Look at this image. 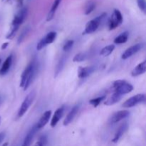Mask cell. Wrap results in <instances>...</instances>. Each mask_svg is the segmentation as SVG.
Masks as SVG:
<instances>
[{
  "mask_svg": "<svg viewBox=\"0 0 146 146\" xmlns=\"http://www.w3.org/2000/svg\"><path fill=\"white\" fill-rule=\"evenodd\" d=\"M137 2H138V7L140 8V9L141 11H143V12L145 11V0H137Z\"/></svg>",
  "mask_w": 146,
  "mask_h": 146,
  "instance_id": "obj_31",
  "label": "cell"
},
{
  "mask_svg": "<svg viewBox=\"0 0 146 146\" xmlns=\"http://www.w3.org/2000/svg\"><path fill=\"white\" fill-rule=\"evenodd\" d=\"M29 27H26V28L23 30L22 32H21V34H20L19 36L18 40H17V43H18V44H21V43L24 41V39L25 38L26 36L27 35V34L29 33Z\"/></svg>",
  "mask_w": 146,
  "mask_h": 146,
  "instance_id": "obj_28",
  "label": "cell"
},
{
  "mask_svg": "<svg viewBox=\"0 0 146 146\" xmlns=\"http://www.w3.org/2000/svg\"><path fill=\"white\" fill-rule=\"evenodd\" d=\"M95 8H96L95 3L92 1H88V2L87 3L86 5L84 13H85L86 15H88V14H90L91 12L94 11V10L95 9Z\"/></svg>",
  "mask_w": 146,
  "mask_h": 146,
  "instance_id": "obj_24",
  "label": "cell"
},
{
  "mask_svg": "<svg viewBox=\"0 0 146 146\" xmlns=\"http://www.w3.org/2000/svg\"><path fill=\"white\" fill-rule=\"evenodd\" d=\"M74 40H68L65 43V44L63 46V49L64 51H69L72 48L73 46H74Z\"/></svg>",
  "mask_w": 146,
  "mask_h": 146,
  "instance_id": "obj_29",
  "label": "cell"
},
{
  "mask_svg": "<svg viewBox=\"0 0 146 146\" xmlns=\"http://www.w3.org/2000/svg\"><path fill=\"white\" fill-rule=\"evenodd\" d=\"M2 1H4V0H2Z\"/></svg>",
  "mask_w": 146,
  "mask_h": 146,
  "instance_id": "obj_39",
  "label": "cell"
},
{
  "mask_svg": "<svg viewBox=\"0 0 146 146\" xmlns=\"http://www.w3.org/2000/svg\"><path fill=\"white\" fill-rule=\"evenodd\" d=\"M57 34L55 31H51V32L48 33L44 38H41L39 42L37 44L36 46V49L37 51H40V50L42 49L43 48H44L45 46H46L48 44H52L55 39L56 38Z\"/></svg>",
  "mask_w": 146,
  "mask_h": 146,
  "instance_id": "obj_5",
  "label": "cell"
},
{
  "mask_svg": "<svg viewBox=\"0 0 146 146\" xmlns=\"http://www.w3.org/2000/svg\"><path fill=\"white\" fill-rule=\"evenodd\" d=\"M61 1H62V0H54L52 6H51V9H50L49 12H48V15H47V17H46L47 21H51V20L53 19L54 15H55L56 11V10H57V9H58L59 4H61Z\"/></svg>",
  "mask_w": 146,
  "mask_h": 146,
  "instance_id": "obj_20",
  "label": "cell"
},
{
  "mask_svg": "<svg viewBox=\"0 0 146 146\" xmlns=\"http://www.w3.org/2000/svg\"><path fill=\"white\" fill-rule=\"evenodd\" d=\"M27 13H28V9H27V7H23L14 17V19L11 22V26L19 27L20 25L23 24L25 19L27 18Z\"/></svg>",
  "mask_w": 146,
  "mask_h": 146,
  "instance_id": "obj_7",
  "label": "cell"
},
{
  "mask_svg": "<svg viewBox=\"0 0 146 146\" xmlns=\"http://www.w3.org/2000/svg\"><path fill=\"white\" fill-rule=\"evenodd\" d=\"M1 97H0V104H1Z\"/></svg>",
  "mask_w": 146,
  "mask_h": 146,
  "instance_id": "obj_35",
  "label": "cell"
},
{
  "mask_svg": "<svg viewBox=\"0 0 146 146\" xmlns=\"http://www.w3.org/2000/svg\"><path fill=\"white\" fill-rule=\"evenodd\" d=\"M78 110H79V105H76L74 107H73L72 109L69 111L68 115H66V118L64 121V125H68L71 123V121L74 120L75 116L76 115L77 113H78Z\"/></svg>",
  "mask_w": 146,
  "mask_h": 146,
  "instance_id": "obj_16",
  "label": "cell"
},
{
  "mask_svg": "<svg viewBox=\"0 0 146 146\" xmlns=\"http://www.w3.org/2000/svg\"><path fill=\"white\" fill-rule=\"evenodd\" d=\"M38 131V130L37 129L36 125H34V126L31 128V130L29 131L28 133L27 134V135L25 136V138H24V141H23L22 145L21 146H30L31 145L33 138H34V135H35V134L36 133V132Z\"/></svg>",
  "mask_w": 146,
  "mask_h": 146,
  "instance_id": "obj_15",
  "label": "cell"
},
{
  "mask_svg": "<svg viewBox=\"0 0 146 146\" xmlns=\"http://www.w3.org/2000/svg\"><path fill=\"white\" fill-rule=\"evenodd\" d=\"M1 59L0 58V65H1Z\"/></svg>",
  "mask_w": 146,
  "mask_h": 146,
  "instance_id": "obj_36",
  "label": "cell"
},
{
  "mask_svg": "<svg viewBox=\"0 0 146 146\" xmlns=\"http://www.w3.org/2000/svg\"><path fill=\"white\" fill-rule=\"evenodd\" d=\"M145 94H137V95L128 98L127 101H125V102L123 104L122 106L124 108H132V107L137 106L138 104L145 102Z\"/></svg>",
  "mask_w": 146,
  "mask_h": 146,
  "instance_id": "obj_6",
  "label": "cell"
},
{
  "mask_svg": "<svg viewBox=\"0 0 146 146\" xmlns=\"http://www.w3.org/2000/svg\"><path fill=\"white\" fill-rule=\"evenodd\" d=\"M114 49H115V45H113V44L106 46H105L104 48H103L101 50L100 54H101L102 56H108L110 54H112V52L113 51Z\"/></svg>",
  "mask_w": 146,
  "mask_h": 146,
  "instance_id": "obj_23",
  "label": "cell"
},
{
  "mask_svg": "<svg viewBox=\"0 0 146 146\" xmlns=\"http://www.w3.org/2000/svg\"><path fill=\"white\" fill-rule=\"evenodd\" d=\"M31 63L30 62V64H29V65L27 66L25 68L24 71H23L22 74L21 76V81H20V87H22L24 88V86L27 84V81L29 79V74L30 71H31Z\"/></svg>",
  "mask_w": 146,
  "mask_h": 146,
  "instance_id": "obj_18",
  "label": "cell"
},
{
  "mask_svg": "<svg viewBox=\"0 0 146 146\" xmlns=\"http://www.w3.org/2000/svg\"><path fill=\"white\" fill-rule=\"evenodd\" d=\"M123 21L122 14L118 9H114L109 21H108V29L110 31L115 29L119 27Z\"/></svg>",
  "mask_w": 146,
  "mask_h": 146,
  "instance_id": "obj_4",
  "label": "cell"
},
{
  "mask_svg": "<svg viewBox=\"0 0 146 146\" xmlns=\"http://www.w3.org/2000/svg\"><path fill=\"white\" fill-rule=\"evenodd\" d=\"M86 57V55L85 54H84V53H78V54H77L74 57L73 61L74 62H81V61H85Z\"/></svg>",
  "mask_w": 146,
  "mask_h": 146,
  "instance_id": "obj_27",
  "label": "cell"
},
{
  "mask_svg": "<svg viewBox=\"0 0 146 146\" xmlns=\"http://www.w3.org/2000/svg\"><path fill=\"white\" fill-rule=\"evenodd\" d=\"M8 45H9V43H8V42L4 43V44H3L2 45H1V49H2V50L5 49V48H7V47L8 46Z\"/></svg>",
  "mask_w": 146,
  "mask_h": 146,
  "instance_id": "obj_33",
  "label": "cell"
},
{
  "mask_svg": "<svg viewBox=\"0 0 146 146\" xmlns=\"http://www.w3.org/2000/svg\"><path fill=\"white\" fill-rule=\"evenodd\" d=\"M144 46V44L143 43H139V44H136L135 45L129 47L128 48H127L125 51V52L122 54L121 56V58L122 59H128V58L131 57L132 56H133L134 54H135L136 53H138V51H141Z\"/></svg>",
  "mask_w": 146,
  "mask_h": 146,
  "instance_id": "obj_8",
  "label": "cell"
},
{
  "mask_svg": "<svg viewBox=\"0 0 146 146\" xmlns=\"http://www.w3.org/2000/svg\"><path fill=\"white\" fill-rule=\"evenodd\" d=\"M123 96L120 95V94H117V93L114 92L106 101H105L104 104L106 106H112L114 104H117L118 102H119L121 99H122Z\"/></svg>",
  "mask_w": 146,
  "mask_h": 146,
  "instance_id": "obj_19",
  "label": "cell"
},
{
  "mask_svg": "<svg viewBox=\"0 0 146 146\" xmlns=\"http://www.w3.org/2000/svg\"><path fill=\"white\" fill-rule=\"evenodd\" d=\"M19 28V27H14V26H11V29H10L8 34H7V36H6V38H7V39H11V38L15 36L16 33H17V31H18Z\"/></svg>",
  "mask_w": 146,
  "mask_h": 146,
  "instance_id": "obj_26",
  "label": "cell"
},
{
  "mask_svg": "<svg viewBox=\"0 0 146 146\" xmlns=\"http://www.w3.org/2000/svg\"><path fill=\"white\" fill-rule=\"evenodd\" d=\"M51 111H46L44 113L41 117L40 118L38 122L36 124V126L37 129L40 130L42 128H44L46 125L47 123L49 121L50 118H51Z\"/></svg>",
  "mask_w": 146,
  "mask_h": 146,
  "instance_id": "obj_14",
  "label": "cell"
},
{
  "mask_svg": "<svg viewBox=\"0 0 146 146\" xmlns=\"http://www.w3.org/2000/svg\"><path fill=\"white\" fill-rule=\"evenodd\" d=\"M106 17V13H103L102 14L98 16L95 19L88 21L86 24V25L85 30L83 32V34H90L95 32L98 29L99 26L101 25V21L104 19V18Z\"/></svg>",
  "mask_w": 146,
  "mask_h": 146,
  "instance_id": "obj_2",
  "label": "cell"
},
{
  "mask_svg": "<svg viewBox=\"0 0 146 146\" xmlns=\"http://www.w3.org/2000/svg\"><path fill=\"white\" fill-rule=\"evenodd\" d=\"M12 61H13V56L9 55L6 60L4 61V62L3 63L2 66L0 68V76H5L7 73L9 72V71L11 68V65H12Z\"/></svg>",
  "mask_w": 146,
  "mask_h": 146,
  "instance_id": "obj_10",
  "label": "cell"
},
{
  "mask_svg": "<svg viewBox=\"0 0 146 146\" xmlns=\"http://www.w3.org/2000/svg\"><path fill=\"white\" fill-rule=\"evenodd\" d=\"M36 97V91H32L25 98H24V101L21 104V106H20L19 109L18 113H17V117L18 118H21L22 117L27 111L29 110V107L32 104L33 101H34V98Z\"/></svg>",
  "mask_w": 146,
  "mask_h": 146,
  "instance_id": "obj_3",
  "label": "cell"
},
{
  "mask_svg": "<svg viewBox=\"0 0 146 146\" xmlns=\"http://www.w3.org/2000/svg\"><path fill=\"white\" fill-rule=\"evenodd\" d=\"M114 92L123 96L131 93L133 90L132 84H129L125 80H117L113 83L112 86Z\"/></svg>",
  "mask_w": 146,
  "mask_h": 146,
  "instance_id": "obj_1",
  "label": "cell"
},
{
  "mask_svg": "<svg viewBox=\"0 0 146 146\" xmlns=\"http://www.w3.org/2000/svg\"><path fill=\"white\" fill-rule=\"evenodd\" d=\"M130 115V112L127 110H123V111H119L118 112H115L111 115L109 119V122L111 124L116 123L125 118H128Z\"/></svg>",
  "mask_w": 146,
  "mask_h": 146,
  "instance_id": "obj_9",
  "label": "cell"
},
{
  "mask_svg": "<svg viewBox=\"0 0 146 146\" xmlns=\"http://www.w3.org/2000/svg\"><path fill=\"white\" fill-rule=\"evenodd\" d=\"M11 1V0H7V1Z\"/></svg>",
  "mask_w": 146,
  "mask_h": 146,
  "instance_id": "obj_37",
  "label": "cell"
},
{
  "mask_svg": "<svg viewBox=\"0 0 146 146\" xmlns=\"http://www.w3.org/2000/svg\"><path fill=\"white\" fill-rule=\"evenodd\" d=\"M128 128V124L127 123H123L119 128H118V130L115 132V135H114L113 138L112 139V142L114 143H116L119 141V140L121 139L123 137V135H124L125 132L127 131Z\"/></svg>",
  "mask_w": 146,
  "mask_h": 146,
  "instance_id": "obj_11",
  "label": "cell"
},
{
  "mask_svg": "<svg viewBox=\"0 0 146 146\" xmlns=\"http://www.w3.org/2000/svg\"><path fill=\"white\" fill-rule=\"evenodd\" d=\"M95 71L94 66H87V67H78V76L79 78H85L89 76L93 72Z\"/></svg>",
  "mask_w": 146,
  "mask_h": 146,
  "instance_id": "obj_12",
  "label": "cell"
},
{
  "mask_svg": "<svg viewBox=\"0 0 146 146\" xmlns=\"http://www.w3.org/2000/svg\"><path fill=\"white\" fill-rule=\"evenodd\" d=\"M0 122H1V117H0Z\"/></svg>",
  "mask_w": 146,
  "mask_h": 146,
  "instance_id": "obj_38",
  "label": "cell"
},
{
  "mask_svg": "<svg viewBox=\"0 0 146 146\" xmlns=\"http://www.w3.org/2000/svg\"><path fill=\"white\" fill-rule=\"evenodd\" d=\"M4 138H5V133L3 132L0 133V143L2 142V141L4 139Z\"/></svg>",
  "mask_w": 146,
  "mask_h": 146,
  "instance_id": "obj_32",
  "label": "cell"
},
{
  "mask_svg": "<svg viewBox=\"0 0 146 146\" xmlns=\"http://www.w3.org/2000/svg\"><path fill=\"white\" fill-rule=\"evenodd\" d=\"M128 36H129V33L128 31H124L122 34H121L118 36L115 37V39H114V43L116 44H124V43H125L128 41Z\"/></svg>",
  "mask_w": 146,
  "mask_h": 146,
  "instance_id": "obj_21",
  "label": "cell"
},
{
  "mask_svg": "<svg viewBox=\"0 0 146 146\" xmlns=\"http://www.w3.org/2000/svg\"><path fill=\"white\" fill-rule=\"evenodd\" d=\"M106 98L105 96H99V97H97V98H93V99H91L89 101V104L91 105H92L93 106L96 108L99 106V104L102 102L103 101H104Z\"/></svg>",
  "mask_w": 146,
  "mask_h": 146,
  "instance_id": "obj_25",
  "label": "cell"
},
{
  "mask_svg": "<svg viewBox=\"0 0 146 146\" xmlns=\"http://www.w3.org/2000/svg\"><path fill=\"white\" fill-rule=\"evenodd\" d=\"M64 110H65L64 106H61L60 107V108H58V109L55 111L51 121V126L52 127V128H54V127L57 125V123L59 122L61 118H62V116L64 115Z\"/></svg>",
  "mask_w": 146,
  "mask_h": 146,
  "instance_id": "obj_13",
  "label": "cell"
},
{
  "mask_svg": "<svg viewBox=\"0 0 146 146\" xmlns=\"http://www.w3.org/2000/svg\"><path fill=\"white\" fill-rule=\"evenodd\" d=\"M47 142V138L46 136H42L40 138L39 141H37L34 146H44Z\"/></svg>",
  "mask_w": 146,
  "mask_h": 146,
  "instance_id": "obj_30",
  "label": "cell"
},
{
  "mask_svg": "<svg viewBox=\"0 0 146 146\" xmlns=\"http://www.w3.org/2000/svg\"><path fill=\"white\" fill-rule=\"evenodd\" d=\"M66 61V58L65 56H63L61 58V59L59 60V61L57 64L56 67L55 68V74H54V77H57L58 76V74L61 72V71L64 68V65H65Z\"/></svg>",
  "mask_w": 146,
  "mask_h": 146,
  "instance_id": "obj_22",
  "label": "cell"
},
{
  "mask_svg": "<svg viewBox=\"0 0 146 146\" xmlns=\"http://www.w3.org/2000/svg\"><path fill=\"white\" fill-rule=\"evenodd\" d=\"M8 145H9V143H4V144H3V145H1V146H8Z\"/></svg>",
  "mask_w": 146,
  "mask_h": 146,
  "instance_id": "obj_34",
  "label": "cell"
},
{
  "mask_svg": "<svg viewBox=\"0 0 146 146\" xmlns=\"http://www.w3.org/2000/svg\"><path fill=\"white\" fill-rule=\"evenodd\" d=\"M146 71V61H144L137 65L131 71V76L133 77L138 76L143 74Z\"/></svg>",
  "mask_w": 146,
  "mask_h": 146,
  "instance_id": "obj_17",
  "label": "cell"
}]
</instances>
